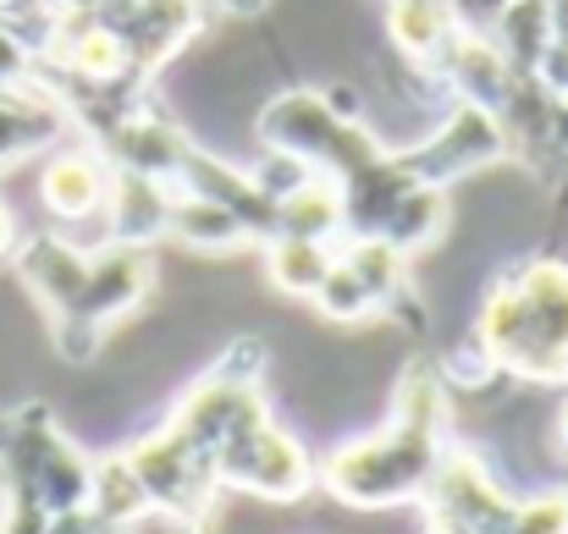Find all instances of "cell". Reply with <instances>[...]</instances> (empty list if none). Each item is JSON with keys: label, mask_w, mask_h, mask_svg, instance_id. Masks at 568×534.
<instances>
[{"label": "cell", "mask_w": 568, "mask_h": 534, "mask_svg": "<svg viewBox=\"0 0 568 534\" xmlns=\"http://www.w3.org/2000/svg\"><path fill=\"white\" fill-rule=\"evenodd\" d=\"M453 452L447 441V397H442V380L414 363L397 386V402H392V419L381 424L376 435L365 441H348L337 446L326 463H321V485L348 502V507H403V502H419L425 485L436 480L442 458Z\"/></svg>", "instance_id": "1"}, {"label": "cell", "mask_w": 568, "mask_h": 534, "mask_svg": "<svg viewBox=\"0 0 568 534\" xmlns=\"http://www.w3.org/2000/svg\"><path fill=\"white\" fill-rule=\"evenodd\" d=\"M475 348L503 374L558 386L568 374V265H525L503 276L480 304Z\"/></svg>", "instance_id": "2"}, {"label": "cell", "mask_w": 568, "mask_h": 534, "mask_svg": "<svg viewBox=\"0 0 568 534\" xmlns=\"http://www.w3.org/2000/svg\"><path fill=\"white\" fill-rule=\"evenodd\" d=\"M111 187H116V182L105 177L89 155H67V161H55V166H50V177H44V198H50V209H61V215H89Z\"/></svg>", "instance_id": "3"}, {"label": "cell", "mask_w": 568, "mask_h": 534, "mask_svg": "<svg viewBox=\"0 0 568 534\" xmlns=\"http://www.w3.org/2000/svg\"><path fill=\"white\" fill-rule=\"evenodd\" d=\"M558 441H564V452H568V402H564V413H558Z\"/></svg>", "instance_id": "4"}]
</instances>
